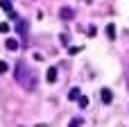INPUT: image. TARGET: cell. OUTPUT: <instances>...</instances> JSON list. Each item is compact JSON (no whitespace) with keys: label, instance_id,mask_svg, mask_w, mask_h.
Here are the masks:
<instances>
[{"label":"cell","instance_id":"ba28073f","mask_svg":"<svg viewBox=\"0 0 129 127\" xmlns=\"http://www.w3.org/2000/svg\"><path fill=\"white\" fill-rule=\"evenodd\" d=\"M5 45H7V50H18V41L16 39H7Z\"/></svg>","mask_w":129,"mask_h":127},{"label":"cell","instance_id":"5b68a950","mask_svg":"<svg viewBox=\"0 0 129 127\" xmlns=\"http://www.w3.org/2000/svg\"><path fill=\"white\" fill-rule=\"evenodd\" d=\"M59 16H61V18H63V20H70V18H73V16H75V11H73V9H70V7H63V9H61V11H59Z\"/></svg>","mask_w":129,"mask_h":127},{"label":"cell","instance_id":"3957f363","mask_svg":"<svg viewBox=\"0 0 129 127\" xmlns=\"http://www.w3.org/2000/svg\"><path fill=\"white\" fill-rule=\"evenodd\" d=\"M0 7L7 11V16H9V18H16V11H14V7H11V2H9V0H0Z\"/></svg>","mask_w":129,"mask_h":127},{"label":"cell","instance_id":"30bf717a","mask_svg":"<svg viewBox=\"0 0 129 127\" xmlns=\"http://www.w3.org/2000/svg\"><path fill=\"white\" fill-rule=\"evenodd\" d=\"M77 102H79V107H82V109H86V107H88V98H86V95H82Z\"/></svg>","mask_w":129,"mask_h":127},{"label":"cell","instance_id":"8992f818","mask_svg":"<svg viewBox=\"0 0 129 127\" xmlns=\"http://www.w3.org/2000/svg\"><path fill=\"white\" fill-rule=\"evenodd\" d=\"M79 98H82V93H79V89H77V86L68 91V100H79Z\"/></svg>","mask_w":129,"mask_h":127},{"label":"cell","instance_id":"9a60e30c","mask_svg":"<svg viewBox=\"0 0 129 127\" xmlns=\"http://www.w3.org/2000/svg\"><path fill=\"white\" fill-rule=\"evenodd\" d=\"M79 125H82V120H79V118H75V120H70V125H68V127H79Z\"/></svg>","mask_w":129,"mask_h":127},{"label":"cell","instance_id":"8fae6325","mask_svg":"<svg viewBox=\"0 0 129 127\" xmlns=\"http://www.w3.org/2000/svg\"><path fill=\"white\" fill-rule=\"evenodd\" d=\"M9 70V66H7V61H0V75H5Z\"/></svg>","mask_w":129,"mask_h":127},{"label":"cell","instance_id":"7a4b0ae2","mask_svg":"<svg viewBox=\"0 0 129 127\" xmlns=\"http://www.w3.org/2000/svg\"><path fill=\"white\" fill-rule=\"evenodd\" d=\"M100 100H102L104 105H111V100H113V93H111V89H102V91H100Z\"/></svg>","mask_w":129,"mask_h":127},{"label":"cell","instance_id":"52a82bcc","mask_svg":"<svg viewBox=\"0 0 129 127\" xmlns=\"http://www.w3.org/2000/svg\"><path fill=\"white\" fill-rule=\"evenodd\" d=\"M107 36H109L111 41L116 39V25H113V23H109V25H107Z\"/></svg>","mask_w":129,"mask_h":127},{"label":"cell","instance_id":"9c48e42d","mask_svg":"<svg viewBox=\"0 0 129 127\" xmlns=\"http://www.w3.org/2000/svg\"><path fill=\"white\" fill-rule=\"evenodd\" d=\"M18 32L25 36V32H27V20H18Z\"/></svg>","mask_w":129,"mask_h":127},{"label":"cell","instance_id":"7c38bea8","mask_svg":"<svg viewBox=\"0 0 129 127\" xmlns=\"http://www.w3.org/2000/svg\"><path fill=\"white\" fill-rule=\"evenodd\" d=\"M9 32V25L7 23H0V34H7Z\"/></svg>","mask_w":129,"mask_h":127},{"label":"cell","instance_id":"6da1fadb","mask_svg":"<svg viewBox=\"0 0 129 127\" xmlns=\"http://www.w3.org/2000/svg\"><path fill=\"white\" fill-rule=\"evenodd\" d=\"M14 77H16V82H18V84H23L27 91L36 86V77H34V73H29V70H27V66H25L23 61L16 66V70H14Z\"/></svg>","mask_w":129,"mask_h":127},{"label":"cell","instance_id":"277c9868","mask_svg":"<svg viewBox=\"0 0 129 127\" xmlns=\"http://www.w3.org/2000/svg\"><path fill=\"white\" fill-rule=\"evenodd\" d=\"M45 80H48V84H54V82H57V68H54V66H50V68L45 70Z\"/></svg>","mask_w":129,"mask_h":127},{"label":"cell","instance_id":"4fadbf2b","mask_svg":"<svg viewBox=\"0 0 129 127\" xmlns=\"http://www.w3.org/2000/svg\"><path fill=\"white\" fill-rule=\"evenodd\" d=\"M125 82H127V89H129V61H127V66H125Z\"/></svg>","mask_w":129,"mask_h":127},{"label":"cell","instance_id":"5bb4252c","mask_svg":"<svg viewBox=\"0 0 129 127\" xmlns=\"http://www.w3.org/2000/svg\"><path fill=\"white\" fill-rule=\"evenodd\" d=\"M79 50H82V48H79V45H73V48H68V52H70V55H77V52H79Z\"/></svg>","mask_w":129,"mask_h":127}]
</instances>
